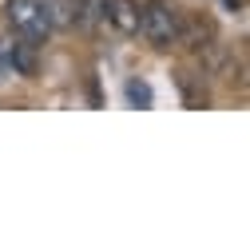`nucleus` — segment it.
<instances>
[{"instance_id": "f257e3e1", "label": "nucleus", "mask_w": 250, "mask_h": 250, "mask_svg": "<svg viewBox=\"0 0 250 250\" xmlns=\"http://www.w3.org/2000/svg\"><path fill=\"white\" fill-rule=\"evenodd\" d=\"M179 20H183V16H179L175 8L151 0V4L139 8V32H143L147 44H155V48H171V44H179Z\"/></svg>"}, {"instance_id": "f03ea898", "label": "nucleus", "mask_w": 250, "mask_h": 250, "mask_svg": "<svg viewBox=\"0 0 250 250\" xmlns=\"http://www.w3.org/2000/svg\"><path fill=\"white\" fill-rule=\"evenodd\" d=\"M4 16H8V24L16 28L20 36L36 40V44H44V40L52 36V20H48V12H44L40 0H8V4H4Z\"/></svg>"}, {"instance_id": "7ed1b4c3", "label": "nucleus", "mask_w": 250, "mask_h": 250, "mask_svg": "<svg viewBox=\"0 0 250 250\" xmlns=\"http://www.w3.org/2000/svg\"><path fill=\"white\" fill-rule=\"evenodd\" d=\"M107 24L119 36H139V4L135 0H107Z\"/></svg>"}, {"instance_id": "20e7f679", "label": "nucleus", "mask_w": 250, "mask_h": 250, "mask_svg": "<svg viewBox=\"0 0 250 250\" xmlns=\"http://www.w3.org/2000/svg\"><path fill=\"white\" fill-rule=\"evenodd\" d=\"M210 36H214L210 20H203V16L179 20V44H183V48H191V52H203V48H210Z\"/></svg>"}, {"instance_id": "39448f33", "label": "nucleus", "mask_w": 250, "mask_h": 250, "mask_svg": "<svg viewBox=\"0 0 250 250\" xmlns=\"http://www.w3.org/2000/svg\"><path fill=\"white\" fill-rule=\"evenodd\" d=\"M107 20V0H76V24L83 32H96V28Z\"/></svg>"}, {"instance_id": "423d86ee", "label": "nucleus", "mask_w": 250, "mask_h": 250, "mask_svg": "<svg viewBox=\"0 0 250 250\" xmlns=\"http://www.w3.org/2000/svg\"><path fill=\"white\" fill-rule=\"evenodd\" d=\"M12 68L16 76H36L40 68V52H36V40H12Z\"/></svg>"}, {"instance_id": "0eeeda50", "label": "nucleus", "mask_w": 250, "mask_h": 250, "mask_svg": "<svg viewBox=\"0 0 250 250\" xmlns=\"http://www.w3.org/2000/svg\"><path fill=\"white\" fill-rule=\"evenodd\" d=\"M48 20H52V32L56 28H72L76 24V0H40Z\"/></svg>"}, {"instance_id": "6e6552de", "label": "nucleus", "mask_w": 250, "mask_h": 250, "mask_svg": "<svg viewBox=\"0 0 250 250\" xmlns=\"http://www.w3.org/2000/svg\"><path fill=\"white\" fill-rule=\"evenodd\" d=\"M123 96H127V104L131 107H151V83L147 80H127V87H123Z\"/></svg>"}, {"instance_id": "1a4fd4ad", "label": "nucleus", "mask_w": 250, "mask_h": 250, "mask_svg": "<svg viewBox=\"0 0 250 250\" xmlns=\"http://www.w3.org/2000/svg\"><path fill=\"white\" fill-rule=\"evenodd\" d=\"M8 76H16V68H12V36H0V83Z\"/></svg>"}]
</instances>
